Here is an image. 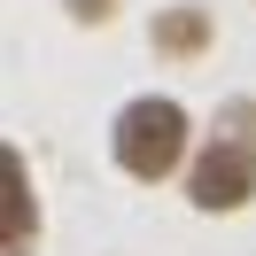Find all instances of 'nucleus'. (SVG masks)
<instances>
[{
    "label": "nucleus",
    "mask_w": 256,
    "mask_h": 256,
    "mask_svg": "<svg viewBox=\"0 0 256 256\" xmlns=\"http://www.w3.org/2000/svg\"><path fill=\"white\" fill-rule=\"evenodd\" d=\"M178 148H186V116H178L171 101H132V109L116 116V163H124L132 178H163L178 163Z\"/></svg>",
    "instance_id": "f257e3e1"
},
{
    "label": "nucleus",
    "mask_w": 256,
    "mask_h": 256,
    "mask_svg": "<svg viewBox=\"0 0 256 256\" xmlns=\"http://www.w3.org/2000/svg\"><path fill=\"white\" fill-rule=\"evenodd\" d=\"M248 178H256L248 148L225 140V148H210V156L194 163V202L202 210H233V202H248Z\"/></svg>",
    "instance_id": "f03ea898"
},
{
    "label": "nucleus",
    "mask_w": 256,
    "mask_h": 256,
    "mask_svg": "<svg viewBox=\"0 0 256 256\" xmlns=\"http://www.w3.org/2000/svg\"><path fill=\"white\" fill-rule=\"evenodd\" d=\"M0 178H8V256H24V240H32V186H24V156H0Z\"/></svg>",
    "instance_id": "7ed1b4c3"
},
{
    "label": "nucleus",
    "mask_w": 256,
    "mask_h": 256,
    "mask_svg": "<svg viewBox=\"0 0 256 256\" xmlns=\"http://www.w3.org/2000/svg\"><path fill=\"white\" fill-rule=\"evenodd\" d=\"M156 39H163V47H178V54H194V47L210 39V24H202V16H171V24H163Z\"/></svg>",
    "instance_id": "20e7f679"
},
{
    "label": "nucleus",
    "mask_w": 256,
    "mask_h": 256,
    "mask_svg": "<svg viewBox=\"0 0 256 256\" xmlns=\"http://www.w3.org/2000/svg\"><path fill=\"white\" fill-rule=\"evenodd\" d=\"M78 16H109V0H78Z\"/></svg>",
    "instance_id": "39448f33"
}]
</instances>
